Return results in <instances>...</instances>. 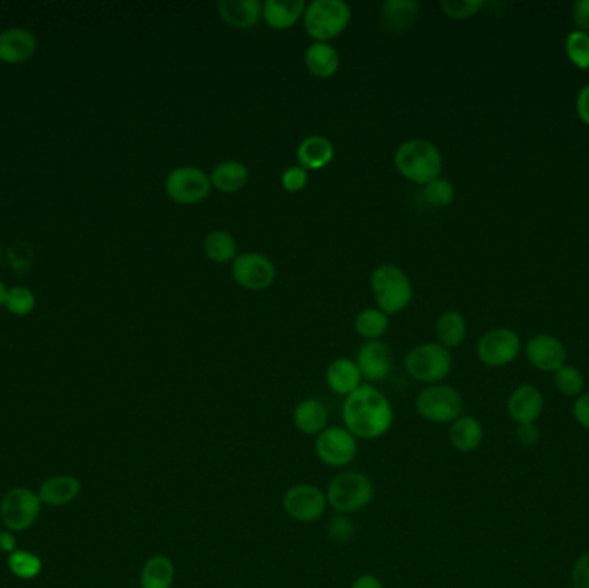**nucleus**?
Masks as SVG:
<instances>
[{
  "instance_id": "obj_14",
  "label": "nucleus",
  "mask_w": 589,
  "mask_h": 588,
  "mask_svg": "<svg viewBox=\"0 0 589 588\" xmlns=\"http://www.w3.org/2000/svg\"><path fill=\"white\" fill-rule=\"evenodd\" d=\"M360 375L369 383L385 382L393 370V354L385 342L369 340L357 352Z\"/></svg>"
},
{
  "instance_id": "obj_16",
  "label": "nucleus",
  "mask_w": 589,
  "mask_h": 588,
  "mask_svg": "<svg viewBox=\"0 0 589 588\" xmlns=\"http://www.w3.org/2000/svg\"><path fill=\"white\" fill-rule=\"evenodd\" d=\"M261 0H219L217 11L226 25L235 30H250L262 19Z\"/></svg>"
},
{
  "instance_id": "obj_20",
  "label": "nucleus",
  "mask_w": 589,
  "mask_h": 588,
  "mask_svg": "<svg viewBox=\"0 0 589 588\" xmlns=\"http://www.w3.org/2000/svg\"><path fill=\"white\" fill-rule=\"evenodd\" d=\"M421 13L416 0H386L381 6V23L391 33L409 32Z\"/></svg>"
},
{
  "instance_id": "obj_40",
  "label": "nucleus",
  "mask_w": 589,
  "mask_h": 588,
  "mask_svg": "<svg viewBox=\"0 0 589 588\" xmlns=\"http://www.w3.org/2000/svg\"><path fill=\"white\" fill-rule=\"evenodd\" d=\"M571 578L574 588H589V552L577 559Z\"/></svg>"
},
{
  "instance_id": "obj_30",
  "label": "nucleus",
  "mask_w": 589,
  "mask_h": 588,
  "mask_svg": "<svg viewBox=\"0 0 589 588\" xmlns=\"http://www.w3.org/2000/svg\"><path fill=\"white\" fill-rule=\"evenodd\" d=\"M465 333H467V323H465L464 314L459 311H447L441 314L436 321V335L443 347L455 349L464 342Z\"/></svg>"
},
{
  "instance_id": "obj_29",
  "label": "nucleus",
  "mask_w": 589,
  "mask_h": 588,
  "mask_svg": "<svg viewBox=\"0 0 589 588\" xmlns=\"http://www.w3.org/2000/svg\"><path fill=\"white\" fill-rule=\"evenodd\" d=\"M204 252L212 263H230L238 256V244L230 232L214 230L207 233V237L204 238Z\"/></svg>"
},
{
  "instance_id": "obj_18",
  "label": "nucleus",
  "mask_w": 589,
  "mask_h": 588,
  "mask_svg": "<svg viewBox=\"0 0 589 588\" xmlns=\"http://www.w3.org/2000/svg\"><path fill=\"white\" fill-rule=\"evenodd\" d=\"M37 51V38L25 28H9L0 33V61L25 63Z\"/></svg>"
},
{
  "instance_id": "obj_22",
  "label": "nucleus",
  "mask_w": 589,
  "mask_h": 588,
  "mask_svg": "<svg viewBox=\"0 0 589 588\" xmlns=\"http://www.w3.org/2000/svg\"><path fill=\"white\" fill-rule=\"evenodd\" d=\"M335 157V147L323 135H310L304 138L297 149L298 166L307 171H317L328 166Z\"/></svg>"
},
{
  "instance_id": "obj_19",
  "label": "nucleus",
  "mask_w": 589,
  "mask_h": 588,
  "mask_svg": "<svg viewBox=\"0 0 589 588\" xmlns=\"http://www.w3.org/2000/svg\"><path fill=\"white\" fill-rule=\"evenodd\" d=\"M328 407L314 397L298 402L293 409V425L307 437H317L328 428Z\"/></svg>"
},
{
  "instance_id": "obj_7",
  "label": "nucleus",
  "mask_w": 589,
  "mask_h": 588,
  "mask_svg": "<svg viewBox=\"0 0 589 588\" xmlns=\"http://www.w3.org/2000/svg\"><path fill=\"white\" fill-rule=\"evenodd\" d=\"M405 370L416 382L436 385L450 375L452 354L440 342L417 345L405 357Z\"/></svg>"
},
{
  "instance_id": "obj_11",
  "label": "nucleus",
  "mask_w": 589,
  "mask_h": 588,
  "mask_svg": "<svg viewBox=\"0 0 589 588\" xmlns=\"http://www.w3.org/2000/svg\"><path fill=\"white\" fill-rule=\"evenodd\" d=\"M42 501L37 492L18 487L7 492L0 504V518L9 532H23L38 520Z\"/></svg>"
},
{
  "instance_id": "obj_6",
  "label": "nucleus",
  "mask_w": 589,
  "mask_h": 588,
  "mask_svg": "<svg viewBox=\"0 0 589 588\" xmlns=\"http://www.w3.org/2000/svg\"><path fill=\"white\" fill-rule=\"evenodd\" d=\"M416 411L421 418L434 425H452L462 416L464 399L452 385H428L416 397Z\"/></svg>"
},
{
  "instance_id": "obj_1",
  "label": "nucleus",
  "mask_w": 589,
  "mask_h": 588,
  "mask_svg": "<svg viewBox=\"0 0 589 588\" xmlns=\"http://www.w3.org/2000/svg\"><path fill=\"white\" fill-rule=\"evenodd\" d=\"M343 426L357 440H378L390 432L395 411L390 399L371 383L360 385L354 394L345 397L341 407Z\"/></svg>"
},
{
  "instance_id": "obj_25",
  "label": "nucleus",
  "mask_w": 589,
  "mask_h": 588,
  "mask_svg": "<svg viewBox=\"0 0 589 588\" xmlns=\"http://www.w3.org/2000/svg\"><path fill=\"white\" fill-rule=\"evenodd\" d=\"M81 483L76 476L59 475L45 480L40 487V501L50 507L66 506L80 494Z\"/></svg>"
},
{
  "instance_id": "obj_2",
  "label": "nucleus",
  "mask_w": 589,
  "mask_h": 588,
  "mask_svg": "<svg viewBox=\"0 0 589 588\" xmlns=\"http://www.w3.org/2000/svg\"><path fill=\"white\" fill-rule=\"evenodd\" d=\"M395 166L403 178L424 187L441 175L443 157L433 142L424 138H410L395 152Z\"/></svg>"
},
{
  "instance_id": "obj_17",
  "label": "nucleus",
  "mask_w": 589,
  "mask_h": 588,
  "mask_svg": "<svg viewBox=\"0 0 589 588\" xmlns=\"http://www.w3.org/2000/svg\"><path fill=\"white\" fill-rule=\"evenodd\" d=\"M543 406L545 401L538 388L533 385H521L510 395L507 411L517 425H529L540 418Z\"/></svg>"
},
{
  "instance_id": "obj_43",
  "label": "nucleus",
  "mask_w": 589,
  "mask_h": 588,
  "mask_svg": "<svg viewBox=\"0 0 589 588\" xmlns=\"http://www.w3.org/2000/svg\"><path fill=\"white\" fill-rule=\"evenodd\" d=\"M572 413H574L577 423L589 430V394L577 397V401L574 402V407H572Z\"/></svg>"
},
{
  "instance_id": "obj_36",
  "label": "nucleus",
  "mask_w": 589,
  "mask_h": 588,
  "mask_svg": "<svg viewBox=\"0 0 589 588\" xmlns=\"http://www.w3.org/2000/svg\"><path fill=\"white\" fill-rule=\"evenodd\" d=\"M486 2L483 0H441L440 7L447 18L467 19L478 14Z\"/></svg>"
},
{
  "instance_id": "obj_23",
  "label": "nucleus",
  "mask_w": 589,
  "mask_h": 588,
  "mask_svg": "<svg viewBox=\"0 0 589 588\" xmlns=\"http://www.w3.org/2000/svg\"><path fill=\"white\" fill-rule=\"evenodd\" d=\"M304 0H266L262 4V19L273 30H288L304 18Z\"/></svg>"
},
{
  "instance_id": "obj_4",
  "label": "nucleus",
  "mask_w": 589,
  "mask_h": 588,
  "mask_svg": "<svg viewBox=\"0 0 589 588\" xmlns=\"http://www.w3.org/2000/svg\"><path fill=\"white\" fill-rule=\"evenodd\" d=\"M371 290L378 309L388 316L402 313L414 297L409 276L395 264H381L372 271Z\"/></svg>"
},
{
  "instance_id": "obj_3",
  "label": "nucleus",
  "mask_w": 589,
  "mask_h": 588,
  "mask_svg": "<svg viewBox=\"0 0 589 588\" xmlns=\"http://www.w3.org/2000/svg\"><path fill=\"white\" fill-rule=\"evenodd\" d=\"M376 497V485L372 482L371 476L360 471H343L336 475L328 488H326V499L328 506L336 514L359 513L366 509Z\"/></svg>"
},
{
  "instance_id": "obj_28",
  "label": "nucleus",
  "mask_w": 589,
  "mask_h": 588,
  "mask_svg": "<svg viewBox=\"0 0 589 588\" xmlns=\"http://www.w3.org/2000/svg\"><path fill=\"white\" fill-rule=\"evenodd\" d=\"M176 576L173 559L166 554L150 556L142 571H140V585L142 588H171Z\"/></svg>"
},
{
  "instance_id": "obj_31",
  "label": "nucleus",
  "mask_w": 589,
  "mask_h": 588,
  "mask_svg": "<svg viewBox=\"0 0 589 588\" xmlns=\"http://www.w3.org/2000/svg\"><path fill=\"white\" fill-rule=\"evenodd\" d=\"M390 328V316L378 307H367L355 316V332L362 338L379 340Z\"/></svg>"
},
{
  "instance_id": "obj_32",
  "label": "nucleus",
  "mask_w": 589,
  "mask_h": 588,
  "mask_svg": "<svg viewBox=\"0 0 589 588\" xmlns=\"http://www.w3.org/2000/svg\"><path fill=\"white\" fill-rule=\"evenodd\" d=\"M7 564L11 573L21 580H33L42 571V561L33 552L14 551L13 554H9Z\"/></svg>"
},
{
  "instance_id": "obj_10",
  "label": "nucleus",
  "mask_w": 589,
  "mask_h": 588,
  "mask_svg": "<svg viewBox=\"0 0 589 588\" xmlns=\"http://www.w3.org/2000/svg\"><path fill=\"white\" fill-rule=\"evenodd\" d=\"M211 176L197 166H178L166 178V194L178 204L192 206L211 194Z\"/></svg>"
},
{
  "instance_id": "obj_9",
  "label": "nucleus",
  "mask_w": 589,
  "mask_h": 588,
  "mask_svg": "<svg viewBox=\"0 0 589 588\" xmlns=\"http://www.w3.org/2000/svg\"><path fill=\"white\" fill-rule=\"evenodd\" d=\"M316 457L328 468H345L359 454V440L345 426H328L314 442Z\"/></svg>"
},
{
  "instance_id": "obj_41",
  "label": "nucleus",
  "mask_w": 589,
  "mask_h": 588,
  "mask_svg": "<svg viewBox=\"0 0 589 588\" xmlns=\"http://www.w3.org/2000/svg\"><path fill=\"white\" fill-rule=\"evenodd\" d=\"M540 428L529 423V425H517V432H515V438L522 447H533V445L540 442Z\"/></svg>"
},
{
  "instance_id": "obj_34",
  "label": "nucleus",
  "mask_w": 589,
  "mask_h": 588,
  "mask_svg": "<svg viewBox=\"0 0 589 588\" xmlns=\"http://www.w3.org/2000/svg\"><path fill=\"white\" fill-rule=\"evenodd\" d=\"M555 387L565 397H577L583 392V373L574 366H564V368L555 371Z\"/></svg>"
},
{
  "instance_id": "obj_24",
  "label": "nucleus",
  "mask_w": 589,
  "mask_h": 588,
  "mask_svg": "<svg viewBox=\"0 0 589 588\" xmlns=\"http://www.w3.org/2000/svg\"><path fill=\"white\" fill-rule=\"evenodd\" d=\"M209 176H211L212 187L216 190L223 192V194H236L242 188L247 187L250 171L242 161L228 159V161L216 164Z\"/></svg>"
},
{
  "instance_id": "obj_44",
  "label": "nucleus",
  "mask_w": 589,
  "mask_h": 588,
  "mask_svg": "<svg viewBox=\"0 0 589 588\" xmlns=\"http://www.w3.org/2000/svg\"><path fill=\"white\" fill-rule=\"evenodd\" d=\"M577 114L579 118L583 119L584 123L589 126V83L581 88V92L577 94Z\"/></svg>"
},
{
  "instance_id": "obj_33",
  "label": "nucleus",
  "mask_w": 589,
  "mask_h": 588,
  "mask_svg": "<svg viewBox=\"0 0 589 588\" xmlns=\"http://www.w3.org/2000/svg\"><path fill=\"white\" fill-rule=\"evenodd\" d=\"M565 54L577 68H589V33L574 30L565 38Z\"/></svg>"
},
{
  "instance_id": "obj_35",
  "label": "nucleus",
  "mask_w": 589,
  "mask_h": 588,
  "mask_svg": "<svg viewBox=\"0 0 589 588\" xmlns=\"http://www.w3.org/2000/svg\"><path fill=\"white\" fill-rule=\"evenodd\" d=\"M424 197L434 207H447L455 199V187L447 178H434L433 182L424 185Z\"/></svg>"
},
{
  "instance_id": "obj_13",
  "label": "nucleus",
  "mask_w": 589,
  "mask_h": 588,
  "mask_svg": "<svg viewBox=\"0 0 589 588\" xmlns=\"http://www.w3.org/2000/svg\"><path fill=\"white\" fill-rule=\"evenodd\" d=\"M521 352L519 335L509 328H493L479 338L478 356L490 368H502L515 361Z\"/></svg>"
},
{
  "instance_id": "obj_37",
  "label": "nucleus",
  "mask_w": 589,
  "mask_h": 588,
  "mask_svg": "<svg viewBox=\"0 0 589 588\" xmlns=\"http://www.w3.org/2000/svg\"><path fill=\"white\" fill-rule=\"evenodd\" d=\"M4 306L7 307L9 313L25 316V314H30L35 307V295L31 294L26 287L11 288V290H7Z\"/></svg>"
},
{
  "instance_id": "obj_39",
  "label": "nucleus",
  "mask_w": 589,
  "mask_h": 588,
  "mask_svg": "<svg viewBox=\"0 0 589 588\" xmlns=\"http://www.w3.org/2000/svg\"><path fill=\"white\" fill-rule=\"evenodd\" d=\"M307 183H309V171L302 168V166H290L281 175V185H283L286 192H292V194L304 190Z\"/></svg>"
},
{
  "instance_id": "obj_46",
  "label": "nucleus",
  "mask_w": 589,
  "mask_h": 588,
  "mask_svg": "<svg viewBox=\"0 0 589 588\" xmlns=\"http://www.w3.org/2000/svg\"><path fill=\"white\" fill-rule=\"evenodd\" d=\"M0 551L7 552V554H13L16 549V537L13 532H0Z\"/></svg>"
},
{
  "instance_id": "obj_47",
  "label": "nucleus",
  "mask_w": 589,
  "mask_h": 588,
  "mask_svg": "<svg viewBox=\"0 0 589 588\" xmlns=\"http://www.w3.org/2000/svg\"><path fill=\"white\" fill-rule=\"evenodd\" d=\"M6 294L7 288L4 287V283L0 282V306L4 304V301H6Z\"/></svg>"
},
{
  "instance_id": "obj_15",
  "label": "nucleus",
  "mask_w": 589,
  "mask_h": 588,
  "mask_svg": "<svg viewBox=\"0 0 589 588\" xmlns=\"http://www.w3.org/2000/svg\"><path fill=\"white\" fill-rule=\"evenodd\" d=\"M526 356L536 370L546 373H555L564 368L567 361L564 344L548 333H540L527 342Z\"/></svg>"
},
{
  "instance_id": "obj_21",
  "label": "nucleus",
  "mask_w": 589,
  "mask_h": 588,
  "mask_svg": "<svg viewBox=\"0 0 589 588\" xmlns=\"http://www.w3.org/2000/svg\"><path fill=\"white\" fill-rule=\"evenodd\" d=\"M362 380L364 378L360 375L359 366L348 357H338L326 368V383L329 390L341 397L354 394L355 390L362 385Z\"/></svg>"
},
{
  "instance_id": "obj_12",
  "label": "nucleus",
  "mask_w": 589,
  "mask_h": 588,
  "mask_svg": "<svg viewBox=\"0 0 589 588\" xmlns=\"http://www.w3.org/2000/svg\"><path fill=\"white\" fill-rule=\"evenodd\" d=\"M231 276L240 287L261 292L276 280V266L269 257L259 252H243L231 264Z\"/></svg>"
},
{
  "instance_id": "obj_8",
  "label": "nucleus",
  "mask_w": 589,
  "mask_h": 588,
  "mask_svg": "<svg viewBox=\"0 0 589 588\" xmlns=\"http://www.w3.org/2000/svg\"><path fill=\"white\" fill-rule=\"evenodd\" d=\"M281 504L286 516L302 525L317 523L329 507L326 492L314 483H297L286 488Z\"/></svg>"
},
{
  "instance_id": "obj_27",
  "label": "nucleus",
  "mask_w": 589,
  "mask_h": 588,
  "mask_svg": "<svg viewBox=\"0 0 589 588\" xmlns=\"http://www.w3.org/2000/svg\"><path fill=\"white\" fill-rule=\"evenodd\" d=\"M305 68L317 78H331L340 69V56L328 42H314L307 47L304 56Z\"/></svg>"
},
{
  "instance_id": "obj_26",
  "label": "nucleus",
  "mask_w": 589,
  "mask_h": 588,
  "mask_svg": "<svg viewBox=\"0 0 589 588\" xmlns=\"http://www.w3.org/2000/svg\"><path fill=\"white\" fill-rule=\"evenodd\" d=\"M483 426L479 423L478 418L474 416H460L450 425L448 440L455 451L462 454H469L478 449L483 442Z\"/></svg>"
},
{
  "instance_id": "obj_42",
  "label": "nucleus",
  "mask_w": 589,
  "mask_h": 588,
  "mask_svg": "<svg viewBox=\"0 0 589 588\" xmlns=\"http://www.w3.org/2000/svg\"><path fill=\"white\" fill-rule=\"evenodd\" d=\"M572 19L577 30L589 33V0H577L572 6Z\"/></svg>"
},
{
  "instance_id": "obj_45",
  "label": "nucleus",
  "mask_w": 589,
  "mask_h": 588,
  "mask_svg": "<svg viewBox=\"0 0 589 588\" xmlns=\"http://www.w3.org/2000/svg\"><path fill=\"white\" fill-rule=\"evenodd\" d=\"M350 588H385V585L379 580L378 576L364 573V575L355 578Z\"/></svg>"
},
{
  "instance_id": "obj_38",
  "label": "nucleus",
  "mask_w": 589,
  "mask_h": 588,
  "mask_svg": "<svg viewBox=\"0 0 589 588\" xmlns=\"http://www.w3.org/2000/svg\"><path fill=\"white\" fill-rule=\"evenodd\" d=\"M328 535L336 544H345L355 535L354 521L347 514H335L328 523Z\"/></svg>"
},
{
  "instance_id": "obj_5",
  "label": "nucleus",
  "mask_w": 589,
  "mask_h": 588,
  "mask_svg": "<svg viewBox=\"0 0 589 588\" xmlns=\"http://www.w3.org/2000/svg\"><path fill=\"white\" fill-rule=\"evenodd\" d=\"M304 28L316 42H329L347 30L352 9L343 0H314L305 7Z\"/></svg>"
}]
</instances>
